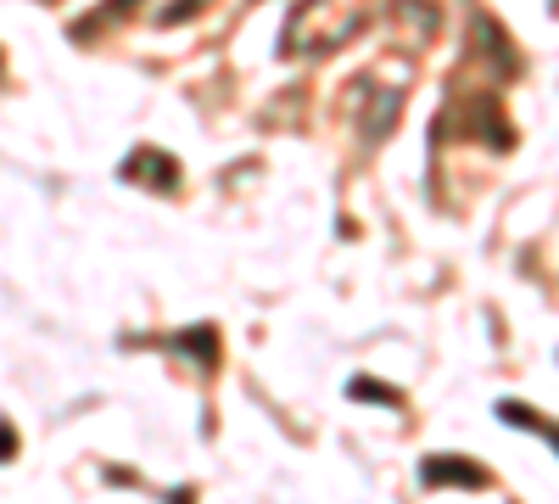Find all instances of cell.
<instances>
[{"label": "cell", "mask_w": 559, "mask_h": 504, "mask_svg": "<svg viewBox=\"0 0 559 504\" xmlns=\"http://www.w3.org/2000/svg\"><path fill=\"white\" fill-rule=\"evenodd\" d=\"M426 0H302L286 17V34H280V51L286 57H331L353 34H364L381 12L403 17Z\"/></svg>", "instance_id": "1"}, {"label": "cell", "mask_w": 559, "mask_h": 504, "mask_svg": "<svg viewBox=\"0 0 559 504\" xmlns=\"http://www.w3.org/2000/svg\"><path fill=\"white\" fill-rule=\"evenodd\" d=\"M123 179H134V186H152V191H174L179 186V163L157 146H140L134 157H123Z\"/></svg>", "instance_id": "2"}, {"label": "cell", "mask_w": 559, "mask_h": 504, "mask_svg": "<svg viewBox=\"0 0 559 504\" xmlns=\"http://www.w3.org/2000/svg\"><path fill=\"white\" fill-rule=\"evenodd\" d=\"M419 482L426 488H492V477L481 471V466H464V460H426L419 466Z\"/></svg>", "instance_id": "3"}, {"label": "cell", "mask_w": 559, "mask_h": 504, "mask_svg": "<svg viewBox=\"0 0 559 504\" xmlns=\"http://www.w3.org/2000/svg\"><path fill=\"white\" fill-rule=\"evenodd\" d=\"M134 7H140V0H107L102 12H90V17H79V23H73L68 34H73V39H102V34H107L112 23L134 17Z\"/></svg>", "instance_id": "4"}, {"label": "cell", "mask_w": 559, "mask_h": 504, "mask_svg": "<svg viewBox=\"0 0 559 504\" xmlns=\"http://www.w3.org/2000/svg\"><path fill=\"white\" fill-rule=\"evenodd\" d=\"M498 415H503L509 426H526V432H537V437H548V443L559 448V426H554V421H543V415H532L526 403H515V398H503V403H498Z\"/></svg>", "instance_id": "5"}, {"label": "cell", "mask_w": 559, "mask_h": 504, "mask_svg": "<svg viewBox=\"0 0 559 504\" xmlns=\"http://www.w3.org/2000/svg\"><path fill=\"white\" fill-rule=\"evenodd\" d=\"M197 12H202V0H174V7H168L157 23H179V17H197Z\"/></svg>", "instance_id": "6"}, {"label": "cell", "mask_w": 559, "mask_h": 504, "mask_svg": "<svg viewBox=\"0 0 559 504\" xmlns=\"http://www.w3.org/2000/svg\"><path fill=\"white\" fill-rule=\"evenodd\" d=\"M12 448H17V432H12V426H0V460H12Z\"/></svg>", "instance_id": "7"}]
</instances>
